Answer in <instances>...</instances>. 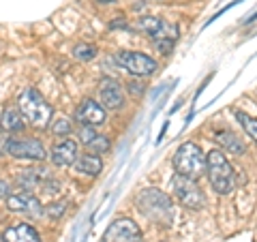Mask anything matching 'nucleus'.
<instances>
[{"instance_id": "obj_3", "label": "nucleus", "mask_w": 257, "mask_h": 242, "mask_svg": "<svg viewBox=\"0 0 257 242\" xmlns=\"http://www.w3.org/2000/svg\"><path fill=\"white\" fill-rule=\"evenodd\" d=\"M18 105H20L18 109L22 111L24 120H28L30 125H35L39 129H43V127L50 125L52 114H54L52 105H47V101L35 90V88H26V90L20 94Z\"/></svg>"}, {"instance_id": "obj_7", "label": "nucleus", "mask_w": 257, "mask_h": 242, "mask_svg": "<svg viewBox=\"0 0 257 242\" xmlns=\"http://www.w3.org/2000/svg\"><path fill=\"white\" fill-rule=\"evenodd\" d=\"M172 187H174L176 197H178V201L184 208H191V210H202V208L206 206V195H204V191L199 189L197 180H191V178H184V176L176 174Z\"/></svg>"}, {"instance_id": "obj_25", "label": "nucleus", "mask_w": 257, "mask_h": 242, "mask_svg": "<svg viewBox=\"0 0 257 242\" xmlns=\"http://www.w3.org/2000/svg\"><path fill=\"white\" fill-rule=\"evenodd\" d=\"M126 88H128V90H131L133 94H140V92H142V86H140L138 82H131V84H128Z\"/></svg>"}, {"instance_id": "obj_21", "label": "nucleus", "mask_w": 257, "mask_h": 242, "mask_svg": "<svg viewBox=\"0 0 257 242\" xmlns=\"http://www.w3.org/2000/svg\"><path fill=\"white\" fill-rule=\"evenodd\" d=\"M73 56L77 60H82V62H88V60H92L94 56H96V47L90 45V43H79L73 47Z\"/></svg>"}, {"instance_id": "obj_22", "label": "nucleus", "mask_w": 257, "mask_h": 242, "mask_svg": "<svg viewBox=\"0 0 257 242\" xmlns=\"http://www.w3.org/2000/svg\"><path fill=\"white\" fill-rule=\"evenodd\" d=\"M71 131H73V125H71L67 118H62V116H60V118H56L54 123H52V133H54V135L67 137Z\"/></svg>"}, {"instance_id": "obj_24", "label": "nucleus", "mask_w": 257, "mask_h": 242, "mask_svg": "<svg viewBox=\"0 0 257 242\" xmlns=\"http://www.w3.org/2000/svg\"><path fill=\"white\" fill-rule=\"evenodd\" d=\"M9 191H11V184L7 182V180H0V199L9 197Z\"/></svg>"}, {"instance_id": "obj_1", "label": "nucleus", "mask_w": 257, "mask_h": 242, "mask_svg": "<svg viewBox=\"0 0 257 242\" xmlns=\"http://www.w3.org/2000/svg\"><path fill=\"white\" fill-rule=\"evenodd\" d=\"M135 206L138 210L146 216V219L155 221L161 227H170L174 219V204L167 193L159 189H144L135 197Z\"/></svg>"}, {"instance_id": "obj_19", "label": "nucleus", "mask_w": 257, "mask_h": 242, "mask_svg": "<svg viewBox=\"0 0 257 242\" xmlns=\"http://www.w3.org/2000/svg\"><path fill=\"white\" fill-rule=\"evenodd\" d=\"M43 178H45V169H26V172L18 174V187L30 191L32 187H37Z\"/></svg>"}, {"instance_id": "obj_15", "label": "nucleus", "mask_w": 257, "mask_h": 242, "mask_svg": "<svg viewBox=\"0 0 257 242\" xmlns=\"http://www.w3.org/2000/svg\"><path fill=\"white\" fill-rule=\"evenodd\" d=\"M79 140H82V144L88 148L90 155H103V152L109 150V140H107V137L99 135L90 127H82V129H79Z\"/></svg>"}, {"instance_id": "obj_5", "label": "nucleus", "mask_w": 257, "mask_h": 242, "mask_svg": "<svg viewBox=\"0 0 257 242\" xmlns=\"http://www.w3.org/2000/svg\"><path fill=\"white\" fill-rule=\"evenodd\" d=\"M0 155L15 157V159H30V161H45L47 150L37 137H3L0 140Z\"/></svg>"}, {"instance_id": "obj_17", "label": "nucleus", "mask_w": 257, "mask_h": 242, "mask_svg": "<svg viewBox=\"0 0 257 242\" xmlns=\"http://www.w3.org/2000/svg\"><path fill=\"white\" fill-rule=\"evenodd\" d=\"M0 129L7 133H20L24 129V116L18 107H5L0 116Z\"/></svg>"}, {"instance_id": "obj_14", "label": "nucleus", "mask_w": 257, "mask_h": 242, "mask_svg": "<svg viewBox=\"0 0 257 242\" xmlns=\"http://www.w3.org/2000/svg\"><path fill=\"white\" fill-rule=\"evenodd\" d=\"M3 242H41L39 231L28 223H15L0 233Z\"/></svg>"}, {"instance_id": "obj_20", "label": "nucleus", "mask_w": 257, "mask_h": 242, "mask_svg": "<svg viewBox=\"0 0 257 242\" xmlns=\"http://www.w3.org/2000/svg\"><path fill=\"white\" fill-rule=\"evenodd\" d=\"M236 120L240 123V127L248 133V137H251L253 142H257V118L244 114V111H236Z\"/></svg>"}, {"instance_id": "obj_4", "label": "nucleus", "mask_w": 257, "mask_h": 242, "mask_svg": "<svg viewBox=\"0 0 257 242\" xmlns=\"http://www.w3.org/2000/svg\"><path fill=\"white\" fill-rule=\"evenodd\" d=\"M174 167L176 172L184 178H191V180H197L199 176L206 172V157L202 148L193 142H187L176 150V157H174Z\"/></svg>"}, {"instance_id": "obj_13", "label": "nucleus", "mask_w": 257, "mask_h": 242, "mask_svg": "<svg viewBox=\"0 0 257 242\" xmlns=\"http://www.w3.org/2000/svg\"><path fill=\"white\" fill-rule=\"evenodd\" d=\"M77 159V142L73 140H62L56 142L50 150V161L56 167H69Z\"/></svg>"}, {"instance_id": "obj_6", "label": "nucleus", "mask_w": 257, "mask_h": 242, "mask_svg": "<svg viewBox=\"0 0 257 242\" xmlns=\"http://www.w3.org/2000/svg\"><path fill=\"white\" fill-rule=\"evenodd\" d=\"M138 28L155 39L159 52H163V54L172 52L174 41H176V37H178V26L167 24V22L159 20V18H142L138 22Z\"/></svg>"}, {"instance_id": "obj_2", "label": "nucleus", "mask_w": 257, "mask_h": 242, "mask_svg": "<svg viewBox=\"0 0 257 242\" xmlns=\"http://www.w3.org/2000/svg\"><path fill=\"white\" fill-rule=\"evenodd\" d=\"M206 172L210 178L212 189L219 195H227L234 191V167L229 165L227 157L221 150H210L206 157Z\"/></svg>"}, {"instance_id": "obj_9", "label": "nucleus", "mask_w": 257, "mask_h": 242, "mask_svg": "<svg viewBox=\"0 0 257 242\" xmlns=\"http://www.w3.org/2000/svg\"><path fill=\"white\" fill-rule=\"evenodd\" d=\"M103 242H144V236L135 221L116 219L103 233Z\"/></svg>"}, {"instance_id": "obj_10", "label": "nucleus", "mask_w": 257, "mask_h": 242, "mask_svg": "<svg viewBox=\"0 0 257 242\" xmlns=\"http://www.w3.org/2000/svg\"><path fill=\"white\" fill-rule=\"evenodd\" d=\"M75 120L82 127H90V129H94V127H101L103 123L107 120V114H105V107L103 105H99L94 99H86V101H82V105L77 107V111H75Z\"/></svg>"}, {"instance_id": "obj_8", "label": "nucleus", "mask_w": 257, "mask_h": 242, "mask_svg": "<svg viewBox=\"0 0 257 242\" xmlns=\"http://www.w3.org/2000/svg\"><path fill=\"white\" fill-rule=\"evenodd\" d=\"M118 67H122L126 73L135 77H146L157 71V60L142 52H118L116 54Z\"/></svg>"}, {"instance_id": "obj_11", "label": "nucleus", "mask_w": 257, "mask_h": 242, "mask_svg": "<svg viewBox=\"0 0 257 242\" xmlns=\"http://www.w3.org/2000/svg\"><path fill=\"white\" fill-rule=\"evenodd\" d=\"M99 96L107 109H120L124 105V90L114 77H103L99 82Z\"/></svg>"}, {"instance_id": "obj_23", "label": "nucleus", "mask_w": 257, "mask_h": 242, "mask_svg": "<svg viewBox=\"0 0 257 242\" xmlns=\"http://www.w3.org/2000/svg\"><path fill=\"white\" fill-rule=\"evenodd\" d=\"M64 210H67V201H56V204L45 208V212L50 214L52 219H60V216L64 214Z\"/></svg>"}, {"instance_id": "obj_26", "label": "nucleus", "mask_w": 257, "mask_h": 242, "mask_svg": "<svg viewBox=\"0 0 257 242\" xmlns=\"http://www.w3.org/2000/svg\"><path fill=\"white\" fill-rule=\"evenodd\" d=\"M101 3H114V0H101Z\"/></svg>"}, {"instance_id": "obj_12", "label": "nucleus", "mask_w": 257, "mask_h": 242, "mask_svg": "<svg viewBox=\"0 0 257 242\" xmlns=\"http://www.w3.org/2000/svg\"><path fill=\"white\" fill-rule=\"evenodd\" d=\"M7 208L11 212H26L30 216H41L43 206L32 193H15V195L7 197Z\"/></svg>"}, {"instance_id": "obj_18", "label": "nucleus", "mask_w": 257, "mask_h": 242, "mask_svg": "<svg viewBox=\"0 0 257 242\" xmlns=\"http://www.w3.org/2000/svg\"><path fill=\"white\" fill-rule=\"evenodd\" d=\"M75 169L79 174H86V176H96V174H101V169H103V161L101 157H96V155H82L79 159H75Z\"/></svg>"}, {"instance_id": "obj_16", "label": "nucleus", "mask_w": 257, "mask_h": 242, "mask_svg": "<svg viewBox=\"0 0 257 242\" xmlns=\"http://www.w3.org/2000/svg\"><path fill=\"white\" fill-rule=\"evenodd\" d=\"M214 140H216V144H219L221 148L231 152V155H244V150H246L242 140H240L236 133L227 131V129H219V131H214Z\"/></svg>"}]
</instances>
